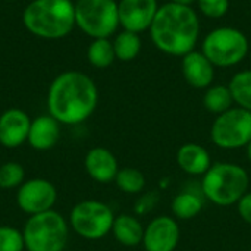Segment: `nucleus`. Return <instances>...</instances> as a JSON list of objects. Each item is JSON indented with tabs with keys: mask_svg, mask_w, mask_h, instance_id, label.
<instances>
[{
	"mask_svg": "<svg viewBox=\"0 0 251 251\" xmlns=\"http://www.w3.org/2000/svg\"><path fill=\"white\" fill-rule=\"evenodd\" d=\"M159 7L157 0H119V26L135 34L149 31Z\"/></svg>",
	"mask_w": 251,
	"mask_h": 251,
	"instance_id": "nucleus-12",
	"label": "nucleus"
},
{
	"mask_svg": "<svg viewBox=\"0 0 251 251\" xmlns=\"http://www.w3.org/2000/svg\"><path fill=\"white\" fill-rule=\"evenodd\" d=\"M246 154H247V159H249V162L251 163V141L246 146Z\"/></svg>",
	"mask_w": 251,
	"mask_h": 251,
	"instance_id": "nucleus-31",
	"label": "nucleus"
},
{
	"mask_svg": "<svg viewBox=\"0 0 251 251\" xmlns=\"http://www.w3.org/2000/svg\"><path fill=\"white\" fill-rule=\"evenodd\" d=\"M250 51H251V40H250Z\"/></svg>",
	"mask_w": 251,
	"mask_h": 251,
	"instance_id": "nucleus-32",
	"label": "nucleus"
},
{
	"mask_svg": "<svg viewBox=\"0 0 251 251\" xmlns=\"http://www.w3.org/2000/svg\"><path fill=\"white\" fill-rule=\"evenodd\" d=\"M250 176L247 171L231 162H218L201 178V193L204 199L219 207L237 204L249 193Z\"/></svg>",
	"mask_w": 251,
	"mask_h": 251,
	"instance_id": "nucleus-4",
	"label": "nucleus"
},
{
	"mask_svg": "<svg viewBox=\"0 0 251 251\" xmlns=\"http://www.w3.org/2000/svg\"><path fill=\"white\" fill-rule=\"evenodd\" d=\"M60 140V124L51 115H40L31 121L28 140L31 149L37 151L51 150Z\"/></svg>",
	"mask_w": 251,
	"mask_h": 251,
	"instance_id": "nucleus-16",
	"label": "nucleus"
},
{
	"mask_svg": "<svg viewBox=\"0 0 251 251\" xmlns=\"http://www.w3.org/2000/svg\"><path fill=\"white\" fill-rule=\"evenodd\" d=\"M115 184L125 194H140L146 188V176L140 169L126 166L119 169Z\"/></svg>",
	"mask_w": 251,
	"mask_h": 251,
	"instance_id": "nucleus-24",
	"label": "nucleus"
},
{
	"mask_svg": "<svg viewBox=\"0 0 251 251\" xmlns=\"http://www.w3.org/2000/svg\"><path fill=\"white\" fill-rule=\"evenodd\" d=\"M113 210L100 200H82L69 213V228L84 240H101L112 232Z\"/></svg>",
	"mask_w": 251,
	"mask_h": 251,
	"instance_id": "nucleus-8",
	"label": "nucleus"
},
{
	"mask_svg": "<svg viewBox=\"0 0 251 251\" xmlns=\"http://www.w3.org/2000/svg\"><path fill=\"white\" fill-rule=\"evenodd\" d=\"M9 1H15V0H9Z\"/></svg>",
	"mask_w": 251,
	"mask_h": 251,
	"instance_id": "nucleus-33",
	"label": "nucleus"
},
{
	"mask_svg": "<svg viewBox=\"0 0 251 251\" xmlns=\"http://www.w3.org/2000/svg\"><path fill=\"white\" fill-rule=\"evenodd\" d=\"M197 9L209 19H221L229 12V0H197Z\"/></svg>",
	"mask_w": 251,
	"mask_h": 251,
	"instance_id": "nucleus-27",
	"label": "nucleus"
},
{
	"mask_svg": "<svg viewBox=\"0 0 251 251\" xmlns=\"http://www.w3.org/2000/svg\"><path fill=\"white\" fill-rule=\"evenodd\" d=\"M84 168L87 175L99 184L115 182L119 172V163L116 156L106 147H93L87 151L84 159Z\"/></svg>",
	"mask_w": 251,
	"mask_h": 251,
	"instance_id": "nucleus-15",
	"label": "nucleus"
},
{
	"mask_svg": "<svg viewBox=\"0 0 251 251\" xmlns=\"http://www.w3.org/2000/svg\"><path fill=\"white\" fill-rule=\"evenodd\" d=\"M65 251H72V250H65Z\"/></svg>",
	"mask_w": 251,
	"mask_h": 251,
	"instance_id": "nucleus-34",
	"label": "nucleus"
},
{
	"mask_svg": "<svg viewBox=\"0 0 251 251\" xmlns=\"http://www.w3.org/2000/svg\"><path fill=\"white\" fill-rule=\"evenodd\" d=\"M181 71L185 82L196 90H206L213 85L216 66L204 56L201 50L187 53L181 60Z\"/></svg>",
	"mask_w": 251,
	"mask_h": 251,
	"instance_id": "nucleus-14",
	"label": "nucleus"
},
{
	"mask_svg": "<svg viewBox=\"0 0 251 251\" xmlns=\"http://www.w3.org/2000/svg\"><path fill=\"white\" fill-rule=\"evenodd\" d=\"M25 181V169L18 162H6L0 165V188L13 190L19 188Z\"/></svg>",
	"mask_w": 251,
	"mask_h": 251,
	"instance_id": "nucleus-25",
	"label": "nucleus"
},
{
	"mask_svg": "<svg viewBox=\"0 0 251 251\" xmlns=\"http://www.w3.org/2000/svg\"><path fill=\"white\" fill-rule=\"evenodd\" d=\"M234 104L235 103H234V99L228 85L213 84L204 90L203 106L206 107L209 113H213L215 116L222 115L231 107H234Z\"/></svg>",
	"mask_w": 251,
	"mask_h": 251,
	"instance_id": "nucleus-20",
	"label": "nucleus"
},
{
	"mask_svg": "<svg viewBox=\"0 0 251 251\" xmlns=\"http://www.w3.org/2000/svg\"><path fill=\"white\" fill-rule=\"evenodd\" d=\"M16 206L28 216L53 210L57 201L56 185L44 178H31L16 190Z\"/></svg>",
	"mask_w": 251,
	"mask_h": 251,
	"instance_id": "nucleus-10",
	"label": "nucleus"
},
{
	"mask_svg": "<svg viewBox=\"0 0 251 251\" xmlns=\"http://www.w3.org/2000/svg\"><path fill=\"white\" fill-rule=\"evenodd\" d=\"M234 103L251 112V69H241L235 72L228 84Z\"/></svg>",
	"mask_w": 251,
	"mask_h": 251,
	"instance_id": "nucleus-23",
	"label": "nucleus"
},
{
	"mask_svg": "<svg viewBox=\"0 0 251 251\" xmlns=\"http://www.w3.org/2000/svg\"><path fill=\"white\" fill-rule=\"evenodd\" d=\"M212 143L222 150H238L251 141V112L238 106L218 115L210 126Z\"/></svg>",
	"mask_w": 251,
	"mask_h": 251,
	"instance_id": "nucleus-9",
	"label": "nucleus"
},
{
	"mask_svg": "<svg viewBox=\"0 0 251 251\" xmlns=\"http://www.w3.org/2000/svg\"><path fill=\"white\" fill-rule=\"evenodd\" d=\"M149 34L159 51L184 57L196 50L200 37V19L193 6L168 1L159 7Z\"/></svg>",
	"mask_w": 251,
	"mask_h": 251,
	"instance_id": "nucleus-2",
	"label": "nucleus"
},
{
	"mask_svg": "<svg viewBox=\"0 0 251 251\" xmlns=\"http://www.w3.org/2000/svg\"><path fill=\"white\" fill-rule=\"evenodd\" d=\"M176 163L187 175L203 176L212 166V157L201 144L185 143L176 151Z\"/></svg>",
	"mask_w": 251,
	"mask_h": 251,
	"instance_id": "nucleus-17",
	"label": "nucleus"
},
{
	"mask_svg": "<svg viewBox=\"0 0 251 251\" xmlns=\"http://www.w3.org/2000/svg\"><path fill=\"white\" fill-rule=\"evenodd\" d=\"M201 51L216 68H232L250 53V40L235 26H218L203 38Z\"/></svg>",
	"mask_w": 251,
	"mask_h": 251,
	"instance_id": "nucleus-6",
	"label": "nucleus"
},
{
	"mask_svg": "<svg viewBox=\"0 0 251 251\" xmlns=\"http://www.w3.org/2000/svg\"><path fill=\"white\" fill-rule=\"evenodd\" d=\"M25 251H65L69 222L57 210L32 215L22 228Z\"/></svg>",
	"mask_w": 251,
	"mask_h": 251,
	"instance_id": "nucleus-5",
	"label": "nucleus"
},
{
	"mask_svg": "<svg viewBox=\"0 0 251 251\" xmlns=\"http://www.w3.org/2000/svg\"><path fill=\"white\" fill-rule=\"evenodd\" d=\"M181 240L178 221L160 215L153 218L144 228L143 246L146 251H175Z\"/></svg>",
	"mask_w": 251,
	"mask_h": 251,
	"instance_id": "nucleus-11",
	"label": "nucleus"
},
{
	"mask_svg": "<svg viewBox=\"0 0 251 251\" xmlns=\"http://www.w3.org/2000/svg\"><path fill=\"white\" fill-rule=\"evenodd\" d=\"M0 251H25L22 231L10 225H0Z\"/></svg>",
	"mask_w": 251,
	"mask_h": 251,
	"instance_id": "nucleus-26",
	"label": "nucleus"
},
{
	"mask_svg": "<svg viewBox=\"0 0 251 251\" xmlns=\"http://www.w3.org/2000/svg\"><path fill=\"white\" fill-rule=\"evenodd\" d=\"M112 43H113L116 60L121 62H132L134 59H137L143 46L140 34L126 29L119 31L112 40Z\"/></svg>",
	"mask_w": 251,
	"mask_h": 251,
	"instance_id": "nucleus-21",
	"label": "nucleus"
},
{
	"mask_svg": "<svg viewBox=\"0 0 251 251\" xmlns=\"http://www.w3.org/2000/svg\"><path fill=\"white\" fill-rule=\"evenodd\" d=\"M47 110L60 125H79L97 109L99 90L84 72L66 71L59 74L47 91Z\"/></svg>",
	"mask_w": 251,
	"mask_h": 251,
	"instance_id": "nucleus-1",
	"label": "nucleus"
},
{
	"mask_svg": "<svg viewBox=\"0 0 251 251\" xmlns=\"http://www.w3.org/2000/svg\"><path fill=\"white\" fill-rule=\"evenodd\" d=\"M31 118L18 107L4 110L0 115V146L4 149H18L28 140Z\"/></svg>",
	"mask_w": 251,
	"mask_h": 251,
	"instance_id": "nucleus-13",
	"label": "nucleus"
},
{
	"mask_svg": "<svg viewBox=\"0 0 251 251\" xmlns=\"http://www.w3.org/2000/svg\"><path fill=\"white\" fill-rule=\"evenodd\" d=\"M75 25L88 37L110 38L119 28L116 0H76Z\"/></svg>",
	"mask_w": 251,
	"mask_h": 251,
	"instance_id": "nucleus-7",
	"label": "nucleus"
},
{
	"mask_svg": "<svg viewBox=\"0 0 251 251\" xmlns=\"http://www.w3.org/2000/svg\"><path fill=\"white\" fill-rule=\"evenodd\" d=\"M204 196L203 193L194 191H182L178 193L171 203L172 215L176 221H190L199 216L204 207Z\"/></svg>",
	"mask_w": 251,
	"mask_h": 251,
	"instance_id": "nucleus-19",
	"label": "nucleus"
},
{
	"mask_svg": "<svg viewBox=\"0 0 251 251\" xmlns=\"http://www.w3.org/2000/svg\"><path fill=\"white\" fill-rule=\"evenodd\" d=\"M237 209H238V215L240 218L246 222L251 225V191L246 193L243 196V199L237 203Z\"/></svg>",
	"mask_w": 251,
	"mask_h": 251,
	"instance_id": "nucleus-29",
	"label": "nucleus"
},
{
	"mask_svg": "<svg viewBox=\"0 0 251 251\" xmlns=\"http://www.w3.org/2000/svg\"><path fill=\"white\" fill-rule=\"evenodd\" d=\"M26 31L43 40L68 37L75 25V3L72 0H32L22 12Z\"/></svg>",
	"mask_w": 251,
	"mask_h": 251,
	"instance_id": "nucleus-3",
	"label": "nucleus"
},
{
	"mask_svg": "<svg viewBox=\"0 0 251 251\" xmlns=\"http://www.w3.org/2000/svg\"><path fill=\"white\" fill-rule=\"evenodd\" d=\"M171 3H176V4H182V6H193L196 4L197 0H169Z\"/></svg>",
	"mask_w": 251,
	"mask_h": 251,
	"instance_id": "nucleus-30",
	"label": "nucleus"
},
{
	"mask_svg": "<svg viewBox=\"0 0 251 251\" xmlns=\"http://www.w3.org/2000/svg\"><path fill=\"white\" fill-rule=\"evenodd\" d=\"M87 60L91 66L97 69L109 68L115 60L113 43L110 38H94L87 49Z\"/></svg>",
	"mask_w": 251,
	"mask_h": 251,
	"instance_id": "nucleus-22",
	"label": "nucleus"
},
{
	"mask_svg": "<svg viewBox=\"0 0 251 251\" xmlns=\"http://www.w3.org/2000/svg\"><path fill=\"white\" fill-rule=\"evenodd\" d=\"M157 201H159V193L157 191H149L137 200V203L134 206V213L137 216L149 215L154 209Z\"/></svg>",
	"mask_w": 251,
	"mask_h": 251,
	"instance_id": "nucleus-28",
	"label": "nucleus"
},
{
	"mask_svg": "<svg viewBox=\"0 0 251 251\" xmlns=\"http://www.w3.org/2000/svg\"><path fill=\"white\" fill-rule=\"evenodd\" d=\"M144 225L134 215L122 213L115 216L112 234L115 240L124 247H137L143 244L144 237Z\"/></svg>",
	"mask_w": 251,
	"mask_h": 251,
	"instance_id": "nucleus-18",
	"label": "nucleus"
}]
</instances>
